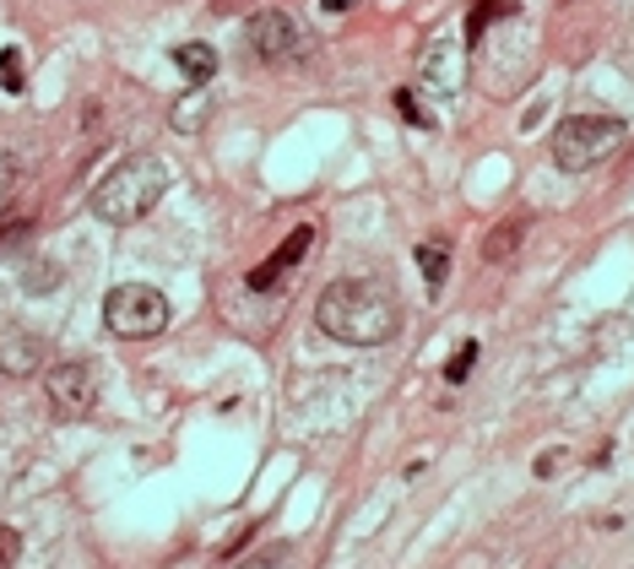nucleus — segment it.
Segmentation results:
<instances>
[{"mask_svg": "<svg viewBox=\"0 0 634 569\" xmlns=\"http://www.w3.org/2000/svg\"><path fill=\"white\" fill-rule=\"evenodd\" d=\"M315 325L331 342H347V347H380L402 331V298L374 277H347V283H331L315 304Z\"/></svg>", "mask_w": 634, "mask_h": 569, "instance_id": "f257e3e1", "label": "nucleus"}, {"mask_svg": "<svg viewBox=\"0 0 634 569\" xmlns=\"http://www.w3.org/2000/svg\"><path fill=\"white\" fill-rule=\"evenodd\" d=\"M174 185V168L163 163L158 152H131L125 163L109 168V179L93 190V212L109 223V228H131L142 223Z\"/></svg>", "mask_w": 634, "mask_h": 569, "instance_id": "f03ea898", "label": "nucleus"}, {"mask_svg": "<svg viewBox=\"0 0 634 569\" xmlns=\"http://www.w3.org/2000/svg\"><path fill=\"white\" fill-rule=\"evenodd\" d=\"M624 120H613V115H570V120H559V131H553V163L564 168V174H586V168H597V163H608L619 146H624Z\"/></svg>", "mask_w": 634, "mask_h": 569, "instance_id": "7ed1b4c3", "label": "nucleus"}, {"mask_svg": "<svg viewBox=\"0 0 634 569\" xmlns=\"http://www.w3.org/2000/svg\"><path fill=\"white\" fill-rule=\"evenodd\" d=\"M104 325L115 336H125V342L158 336L163 325H168V293H158V287H147V283H120L104 298Z\"/></svg>", "mask_w": 634, "mask_h": 569, "instance_id": "20e7f679", "label": "nucleus"}, {"mask_svg": "<svg viewBox=\"0 0 634 569\" xmlns=\"http://www.w3.org/2000/svg\"><path fill=\"white\" fill-rule=\"evenodd\" d=\"M244 44H250L255 60H266V66H288V60H299V55L310 49V33L299 27V16H288V11H266V16L250 22Z\"/></svg>", "mask_w": 634, "mask_h": 569, "instance_id": "39448f33", "label": "nucleus"}, {"mask_svg": "<svg viewBox=\"0 0 634 569\" xmlns=\"http://www.w3.org/2000/svg\"><path fill=\"white\" fill-rule=\"evenodd\" d=\"M44 391H49V407L60 418H87L98 407V369L87 358H71V364H55L44 375Z\"/></svg>", "mask_w": 634, "mask_h": 569, "instance_id": "423d86ee", "label": "nucleus"}, {"mask_svg": "<svg viewBox=\"0 0 634 569\" xmlns=\"http://www.w3.org/2000/svg\"><path fill=\"white\" fill-rule=\"evenodd\" d=\"M310 250H315V228H294V234H288V239H283V245H277V250H272V256H266L250 277H244L250 293H272V287L294 272V266H304V261H310Z\"/></svg>", "mask_w": 634, "mask_h": 569, "instance_id": "0eeeda50", "label": "nucleus"}, {"mask_svg": "<svg viewBox=\"0 0 634 569\" xmlns=\"http://www.w3.org/2000/svg\"><path fill=\"white\" fill-rule=\"evenodd\" d=\"M44 336H33V331H22V325H5L0 331V375H11V380H27V375H38L44 369Z\"/></svg>", "mask_w": 634, "mask_h": 569, "instance_id": "6e6552de", "label": "nucleus"}, {"mask_svg": "<svg viewBox=\"0 0 634 569\" xmlns=\"http://www.w3.org/2000/svg\"><path fill=\"white\" fill-rule=\"evenodd\" d=\"M462 44L456 38H434L429 44V55H423V82L434 87V93H456L462 87Z\"/></svg>", "mask_w": 634, "mask_h": 569, "instance_id": "1a4fd4ad", "label": "nucleus"}, {"mask_svg": "<svg viewBox=\"0 0 634 569\" xmlns=\"http://www.w3.org/2000/svg\"><path fill=\"white\" fill-rule=\"evenodd\" d=\"M174 66L184 71L190 87H206V82L217 76V55H212V44H179V49H174Z\"/></svg>", "mask_w": 634, "mask_h": 569, "instance_id": "9d476101", "label": "nucleus"}, {"mask_svg": "<svg viewBox=\"0 0 634 569\" xmlns=\"http://www.w3.org/2000/svg\"><path fill=\"white\" fill-rule=\"evenodd\" d=\"M418 272H423V283L429 293H440L445 277H451V250L440 245V239H429V245H418Z\"/></svg>", "mask_w": 634, "mask_h": 569, "instance_id": "9b49d317", "label": "nucleus"}, {"mask_svg": "<svg viewBox=\"0 0 634 569\" xmlns=\"http://www.w3.org/2000/svg\"><path fill=\"white\" fill-rule=\"evenodd\" d=\"M206 115H212V93H184L179 104H174V131H201L206 126Z\"/></svg>", "mask_w": 634, "mask_h": 569, "instance_id": "f8f14e48", "label": "nucleus"}, {"mask_svg": "<svg viewBox=\"0 0 634 569\" xmlns=\"http://www.w3.org/2000/svg\"><path fill=\"white\" fill-rule=\"evenodd\" d=\"M515 245H521V223H504V228H493V234H488L482 256H488V261H504V256H510Z\"/></svg>", "mask_w": 634, "mask_h": 569, "instance_id": "ddd939ff", "label": "nucleus"}, {"mask_svg": "<svg viewBox=\"0 0 634 569\" xmlns=\"http://www.w3.org/2000/svg\"><path fill=\"white\" fill-rule=\"evenodd\" d=\"M0 87L5 93H22L27 76H22V49H0Z\"/></svg>", "mask_w": 634, "mask_h": 569, "instance_id": "4468645a", "label": "nucleus"}, {"mask_svg": "<svg viewBox=\"0 0 634 569\" xmlns=\"http://www.w3.org/2000/svg\"><path fill=\"white\" fill-rule=\"evenodd\" d=\"M472 364H477V342H462V347L451 353V364H445V380H451V386H462V380L472 375Z\"/></svg>", "mask_w": 634, "mask_h": 569, "instance_id": "2eb2a0df", "label": "nucleus"}, {"mask_svg": "<svg viewBox=\"0 0 634 569\" xmlns=\"http://www.w3.org/2000/svg\"><path fill=\"white\" fill-rule=\"evenodd\" d=\"M16 554H22V537L11 526H0V569H16Z\"/></svg>", "mask_w": 634, "mask_h": 569, "instance_id": "dca6fc26", "label": "nucleus"}, {"mask_svg": "<svg viewBox=\"0 0 634 569\" xmlns=\"http://www.w3.org/2000/svg\"><path fill=\"white\" fill-rule=\"evenodd\" d=\"M396 109H402V115H407V126H434V115H423V109H418V98H412V93H396Z\"/></svg>", "mask_w": 634, "mask_h": 569, "instance_id": "f3484780", "label": "nucleus"}, {"mask_svg": "<svg viewBox=\"0 0 634 569\" xmlns=\"http://www.w3.org/2000/svg\"><path fill=\"white\" fill-rule=\"evenodd\" d=\"M55 287V272H27V293H49Z\"/></svg>", "mask_w": 634, "mask_h": 569, "instance_id": "a211bd4d", "label": "nucleus"}, {"mask_svg": "<svg viewBox=\"0 0 634 569\" xmlns=\"http://www.w3.org/2000/svg\"><path fill=\"white\" fill-rule=\"evenodd\" d=\"M358 0H320V11H352Z\"/></svg>", "mask_w": 634, "mask_h": 569, "instance_id": "6ab92c4d", "label": "nucleus"}]
</instances>
